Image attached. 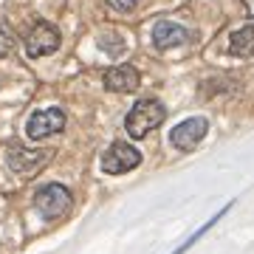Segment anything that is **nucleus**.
I'll return each mask as SVG.
<instances>
[{"label":"nucleus","instance_id":"nucleus-6","mask_svg":"<svg viewBox=\"0 0 254 254\" xmlns=\"http://www.w3.org/2000/svg\"><path fill=\"white\" fill-rule=\"evenodd\" d=\"M57 48H60V31L54 23H46V20L34 23V28L26 37V54L31 60H40V57L54 54Z\"/></svg>","mask_w":254,"mask_h":254},{"label":"nucleus","instance_id":"nucleus-11","mask_svg":"<svg viewBox=\"0 0 254 254\" xmlns=\"http://www.w3.org/2000/svg\"><path fill=\"white\" fill-rule=\"evenodd\" d=\"M232 206H235V200H232V203H226V206L220 209V212H215V215H212V218H209L206 223H203V226L198 229V232H192V235L187 237V243H181V246H178V249H175L173 254H187V252H190V249H192V246H195V243H198V240H200V237L206 235L209 229H212V226H218V223H220V218H226V212H229V209H232Z\"/></svg>","mask_w":254,"mask_h":254},{"label":"nucleus","instance_id":"nucleus-4","mask_svg":"<svg viewBox=\"0 0 254 254\" xmlns=\"http://www.w3.org/2000/svg\"><path fill=\"white\" fill-rule=\"evenodd\" d=\"M209 133V122L203 116H192V119H184L181 125H175L170 130V144L181 153H192L195 147L206 138Z\"/></svg>","mask_w":254,"mask_h":254},{"label":"nucleus","instance_id":"nucleus-14","mask_svg":"<svg viewBox=\"0 0 254 254\" xmlns=\"http://www.w3.org/2000/svg\"><path fill=\"white\" fill-rule=\"evenodd\" d=\"M243 3H246V11L254 17V0H243Z\"/></svg>","mask_w":254,"mask_h":254},{"label":"nucleus","instance_id":"nucleus-7","mask_svg":"<svg viewBox=\"0 0 254 254\" xmlns=\"http://www.w3.org/2000/svg\"><path fill=\"white\" fill-rule=\"evenodd\" d=\"M6 164H9L11 173L31 175V173H37L40 167L48 164V153L46 150H31V147H23V144H11L9 150H6Z\"/></svg>","mask_w":254,"mask_h":254},{"label":"nucleus","instance_id":"nucleus-1","mask_svg":"<svg viewBox=\"0 0 254 254\" xmlns=\"http://www.w3.org/2000/svg\"><path fill=\"white\" fill-rule=\"evenodd\" d=\"M167 108L158 99H138L125 119V130L130 138H147L155 127L164 125Z\"/></svg>","mask_w":254,"mask_h":254},{"label":"nucleus","instance_id":"nucleus-13","mask_svg":"<svg viewBox=\"0 0 254 254\" xmlns=\"http://www.w3.org/2000/svg\"><path fill=\"white\" fill-rule=\"evenodd\" d=\"M136 3H138V0H108V6H110V9L122 11V14L133 11V9H136Z\"/></svg>","mask_w":254,"mask_h":254},{"label":"nucleus","instance_id":"nucleus-8","mask_svg":"<svg viewBox=\"0 0 254 254\" xmlns=\"http://www.w3.org/2000/svg\"><path fill=\"white\" fill-rule=\"evenodd\" d=\"M141 85V73L136 65H116L105 73V88L113 93H133Z\"/></svg>","mask_w":254,"mask_h":254},{"label":"nucleus","instance_id":"nucleus-9","mask_svg":"<svg viewBox=\"0 0 254 254\" xmlns=\"http://www.w3.org/2000/svg\"><path fill=\"white\" fill-rule=\"evenodd\" d=\"M187 40H190V31H187L181 23H173V20H161V23H155V28H153V46L161 48V51L184 46Z\"/></svg>","mask_w":254,"mask_h":254},{"label":"nucleus","instance_id":"nucleus-2","mask_svg":"<svg viewBox=\"0 0 254 254\" xmlns=\"http://www.w3.org/2000/svg\"><path fill=\"white\" fill-rule=\"evenodd\" d=\"M34 206L46 220H57L71 209V192L65 190L63 184H46L43 190H37Z\"/></svg>","mask_w":254,"mask_h":254},{"label":"nucleus","instance_id":"nucleus-5","mask_svg":"<svg viewBox=\"0 0 254 254\" xmlns=\"http://www.w3.org/2000/svg\"><path fill=\"white\" fill-rule=\"evenodd\" d=\"M65 130V113L60 108H46V110H34L31 119L26 125V136L31 141H43L48 136H57Z\"/></svg>","mask_w":254,"mask_h":254},{"label":"nucleus","instance_id":"nucleus-12","mask_svg":"<svg viewBox=\"0 0 254 254\" xmlns=\"http://www.w3.org/2000/svg\"><path fill=\"white\" fill-rule=\"evenodd\" d=\"M14 48V40H11V34L6 31V28L0 26V57H6Z\"/></svg>","mask_w":254,"mask_h":254},{"label":"nucleus","instance_id":"nucleus-3","mask_svg":"<svg viewBox=\"0 0 254 254\" xmlns=\"http://www.w3.org/2000/svg\"><path fill=\"white\" fill-rule=\"evenodd\" d=\"M141 164V153L127 141H113L102 155V170L108 175H125Z\"/></svg>","mask_w":254,"mask_h":254},{"label":"nucleus","instance_id":"nucleus-10","mask_svg":"<svg viewBox=\"0 0 254 254\" xmlns=\"http://www.w3.org/2000/svg\"><path fill=\"white\" fill-rule=\"evenodd\" d=\"M229 51L240 60H254V23L235 28L229 37Z\"/></svg>","mask_w":254,"mask_h":254}]
</instances>
